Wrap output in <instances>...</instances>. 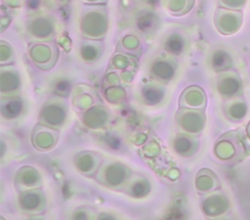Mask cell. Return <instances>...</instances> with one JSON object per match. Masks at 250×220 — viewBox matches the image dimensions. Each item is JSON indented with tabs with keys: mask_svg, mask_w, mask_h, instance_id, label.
Wrapping results in <instances>:
<instances>
[{
	"mask_svg": "<svg viewBox=\"0 0 250 220\" xmlns=\"http://www.w3.org/2000/svg\"><path fill=\"white\" fill-rule=\"evenodd\" d=\"M212 64L215 70L217 71H224L228 70L231 67L232 65V60L230 55L225 52V51H219L216 52L213 59H212Z\"/></svg>",
	"mask_w": 250,
	"mask_h": 220,
	"instance_id": "cell-4",
	"label": "cell"
},
{
	"mask_svg": "<svg viewBox=\"0 0 250 220\" xmlns=\"http://www.w3.org/2000/svg\"><path fill=\"white\" fill-rule=\"evenodd\" d=\"M246 135H247V137L250 139V122L248 123V125H247V127H246Z\"/></svg>",
	"mask_w": 250,
	"mask_h": 220,
	"instance_id": "cell-7",
	"label": "cell"
},
{
	"mask_svg": "<svg viewBox=\"0 0 250 220\" xmlns=\"http://www.w3.org/2000/svg\"><path fill=\"white\" fill-rule=\"evenodd\" d=\"M58 89H60L59 91L61 92H66L68 90H69V86H68V84L67 83H65V82H62V83H60L59 85H58Z\"/></svg>",
	"mask_w": 250,
	"mask_h": 220,
	"instance_id": "cell-6",
	"label": "cell"
},
{
	"mask_svg": "<svg viewBox=\"0 0 250 220\" xmlns=\"http://www.w3.org/2000/svg\"><path fill=\"white\" fill-rule=\"evenodd\" d=\"M220 92L226 97H238L243 92V84L235 71H228L220 82Z\"/></svg>",
	"mask_w": 250,
	"mask_h": 220,
	"instance_id": "cell-2",
	"label": "cell"
},
{
	"mask_svg": "<svg viewBox=\"0 0 250 220\" xmlns=\"http://www.w3.org/2000/svg\"><path fill=\"white\" fill-rule=\"evenodd\" d=\"M248 112V106L243 98L235 97L227 106V115L235 122L242 121Z\"/></svg>",
	"mask_w": 250,
	"mask_h": 220,
	"instance_id": "cell-3",
	"label": "cell"
},
{
	"mask_svg": "<svg viewBox=\"0 0 250 220\" xmlns=\"http://www.w3.org/2000/svg\"><path fill=\"white\" fill-rule=\"evenodd\" d=\"M220 2L223 6H225L228 9L240 10V11L247 4V0H220Z\"/></svg>",
	"mask_w": 250,
	"mask_h": 220,
	"instance_id": "cell-5",
	"label": "cell"
},
{
	"mask_svg": "<svg viewBox=\"0 0 250 220\" xmlns=\"http://www.w3.org/2000/svg\"><path fill=\"white\" fill-rule=\"evenodd\" d=\"M243 23V14L240 10L219 9L217 12V26L221 33L231 35L239 31Z\"/></svg>",
	"mask_w": 250,
	"mask_h": 220,
	"instance_id": "cell-1",
	"label": "cell"
}]
</instances>
